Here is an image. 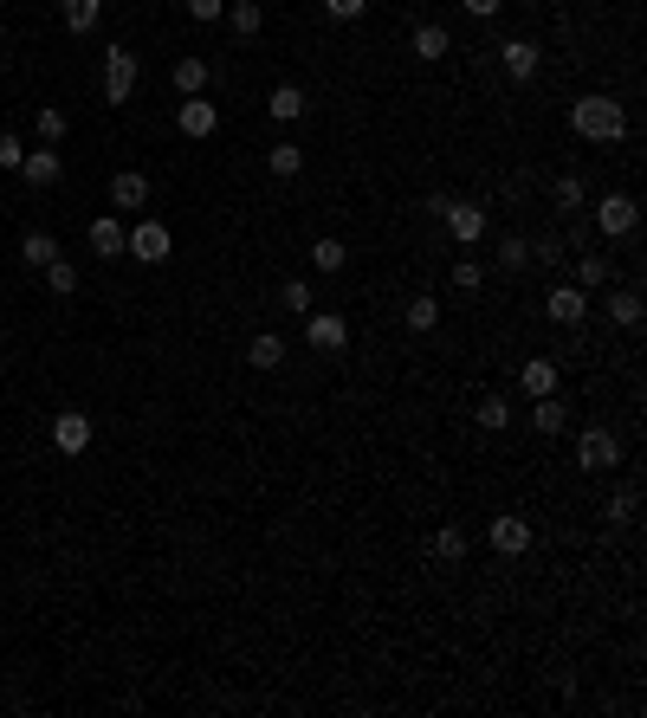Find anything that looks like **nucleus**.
I'll return each mask as SVG.
<instances>
[{
	"label": "nucleus",
	"mask_w": 647,
	"mask_h": 718,
	"mask_svg": "<svg viewBox=\"0 0 647 718\" xmlns=\"http://www.w3.org/2000/svg\"><path fill=\"white\" fill-rule=\"evenodd\" d=\"M499 266H505V272H525V266H531V240H518V233H512V240L499 246Z\"/></svg>",
	"instance_id": "obj_31"
},
{
	"label": "nucleus",
	"mask_w": 647,
	"mask_h": 718,
	"mask_svg": "<svg viewBox=\"0 0 647 718\" xmlns=\"http://www.w3.org/2000/svg\"><path fill=\"white\" fill-rule=\"evenodd\" d=\"M188 13H195V20H220V13H227V0H188Z\"/></svg>",
	"instance_id": "obj_41"
},
{
	"label": "nucleus",
	"mask_w": 647,
	"mask_h": 718,
	"mask_svg": "<svg viewBox=\"0 0 647 718\" xmlns=\"http://www.w3.org/2000/svg\"><path fill=\"white\" fill-rule=\"evenodd\" d=\"M544 311L557 317V324H583V285H550V298H544Z\"/></svg>",
	"instance_id": "obj_16"
},
{
	"label": "nucleus",
	"mask_w": 647,
	"mask_h": 718,
	"mask_svg": "<svg viewBox=\"0 0 647 718\" xmlns=\"http://www.w3.org/2000/svg\"><path fill=\"white\" fill-rule=\"evenodd\" d=\"M466 13H473V20H492V13H499V0H460Z\"/></svg>",
	"instance_id": "obj_43"
},
{
	"label": "nucleus",
	"mask_w": 647,
	"mask_h": 718,
	"mask_svg": "<svg viewBox=\"0 0 647 718\" xmlns=\"http://www.w3.org/2000/svg\"><path fill=\"white\" fill-rule=\"evenodd\" d=\"M453 285H460V292H479V285H486V266H479V259H453Z\"/></svg>",
	"instance_id": "obj_33"
},
{
	"label": "nucleus",
	"mask_w": 647,
	"mask_h": 718,
	"mask_svg": "<svg viewBox=\"0 0 647 718\" xmlns=\"http://www.w3.org/2000/svg\"><path fill=\"white\" fill-rule=\"evenodd\" d=\"M311 266H318V272H343V266H350V246H343V240H330V233H324V240L311 246Z\"/></svg>",
	"instance_id": "obj_26"
},
{
	"label": "nucleus",
	"mask_w": 647,
	"mask_h": 718,
	"mask_svg": "<svg viewBox=\"0 0 647 718\" xmlns=\"http://www.w3.org/2000/svg\"><path fill=\"white\" fill-rule=\"evenodd\" d=\"M479 427H486V434H499L505 421H512V408H505V395H486V402H479V414H473Z\"/></svg>",
	"instance_id": "obj_30"
},
{
	"label": "nucleus",
	"mask_w": 647,
	"mask_h": 718,
	"mask_svg": "<svg viewBox=\"0 0 647 718\" xmlns=\"http://www.w3.org/2000/svg\"><path fill=\"white\" fill-rule=\"evenodd\" d=\"M65 136V110L59 104H39V143H59Z\"/></svg>",
	"instance_id": "obj_34"
},
{
	"label": "nucleus",
	"mask_w": 647,
	"mask_h": 718,
	"mask_svg": "<svg viewBox=\"0 0 647 718\" xmlns=\"http://www.w3.org/2000/svg\"><path fill=\"white\" fill-rule=\"evenodd\" d=\"M434 324H440L434 298H408V330H434Z\"/></svg>",
	"instance_id": "obj_32"
},
{
	"label": "nucleus",
	"mask_w": 647,
	"mask_h": 718,
	"mask_svg": "<svg viewBox=\"0 0 647 718\" xmlns=\"http://www.w3.org/2000/svg\"><path fill=\"white\" fill-rule=\"evenodd\" d=\"M563 421H570V408H563L557 395H538V408H531V427H538V434H563Z\"/></svg>",
	"instance_id": "obj_24"
},
{
	"label": "nucleus",
	"mask_w": 647,
	"mask_h": 718,
	"mask_svg": "<svg viewBox=\"0 0 647 718\" xmlns=\"http://www.w3.org/2000/svg\"><path fill=\"white\" fill-rule=\"evenodd\" d=\"M279 305H285V311H311V285H305V279H285Z\"/></svg>",
	"instance_id": "obj_37"
},
{
	"label": "nucleus",
	"mask_w": 647,
	"mask_h": 718,
	"mask_svg": "<svg viewBox=\"0 0 647 718\" xmlns=\"http://www.w3.org/2000/svg\"><path fill=\"white\" fill-rule=\"evenodd\" d=\"M220 20H227L240 39H259V26H266V7H259V0H233V7L220 13Z\"/></svg>",
	"instance_id": "obj_20"
},
{
	"label": "nucleus",
	"mask_w": 647,
	"mask_h": 718,
	"mask_svg": "<svg viewBox=\"0 0 647 718\" xmlns=\"http://www.w3.org/2000/svg\"><path fill=\"white\" fill-rule=\"evenodd\" d=\"M246 363H253L259 376H272V369L285 363V337H279V330H259V337L246 343Z\"/></svg>",
	"instance_id": "obj_15"
},
{
	"label": "nucleus",
	"mask_w": 647,
	"mask_h": 718,
	"mask_svg": "<svg viewBox=\"0 0 647 718\" xmlns=\"http://www.w3.org/2000/svg\"><path fill=\"white\" fill-rule=\"evenodd\" d=\"M550 201H557V207H583V182H576V175H557Z\"/></svg>",
	"instance_id": "obj_36"
},
{
	"label": "nucleus",
	"mask_w": 647,
	"mask_h": 718,
	"mask_svg": "<svg viewBox=\"0 0 647 718\" xmlns=\"http://www.w3.org/2000/svg\"><path fill=\"white\" fill-rule=\"evenodd\" d=\"M169 227H162V220H136L130 227V240H123V253L130 259H143V266H162V259H169Z\"/></svg>",
	"instance_id": "obj_5"
},
{
	"label": "nucleus",
	"mask_w": 647,
	"mask_h": 718,
	"mask_svg": "<svg viewBox=\"0 0 647 718\" xmlns=\"http://www.w3.org/2000/svg\"><path fill=\"white\" fill-rule=\"evenodd\" d=\"M499 59H505V78H512V85H531V78H538V46H531V39H505Z\"/></svg>",
	"instance_id": "obj_11"
},
{
	"label": "nucleus",
	"mask_w": 647,
	"mask_h": 718,
	"mask_svg": "<svg viewBox=\"0 0 647 718\" xmlns=\"http://www.w3.org/2000/svg\"><path fill=\"white\" fill-rule=\"evenodd\" d=\"M59 20L72 26V33H91V26L104 20V0H59Z\"/></svg>",
	"instance_id": "obj_21"
},
{
	"label": "nucleus",
	"mask_w": 647,
	"mask_h": 718,
	"mask_svg": "<svg viewBox=\"0 0 647 718\" xmlns=\"http://www.w3.org/2000/svg\"><path fill=\"white\" fill-rule=\"evenodd\" d=\"M46 285H52L59 298H72V292H78V266H72V259H52V266H46Z\"/></svg>",
	"instance_id": "obj_29"
},
{
	"label": "nucleus",
	"mask_w": 647,
	"mask_h": 718,
	"mask_svg": "<svg viewBox=\"0 0 647 718\" xmlns=\"http://www.w3.org/2000/svg\"><path fill=\"white\" fill-rule=\"evenodd\" d=\"M169 78H175V91H182V98H201L214 72H208V59H195V52H188V59H175V72H169Z\"/></svg>",
	"instance_id": "obj_19"
},
{
	"label": "nucleus",
	"mask_w": 647,
	"mask_h": 718,
	"mask_svg": "<svg viewBox=\"0 0 647 718\" xmlns=\"http://www.w3.org/2000/svg\"><path fill=\"white\" fill-rule=\"evenodd\" d=\"M318 7L330 13V20H363V13H369V0H318Z\"/></svg>",
	"instance_id": "obj_38"
},
{
	"label": "nucleus",
	"mask_w": 647,
	"mask_h": 718,
	"mask_svg": "<svg viewBox=\"0 0 647 718\" xmlns=\"http://www.w3.org/2000/svg\"><path fill=\"white\" fill-rule=\"evenodd\" d=\"M518 382H525L531 402H538V395H557V356H531V363L518 369Z\"/></svg>",
	"instance_id": "obj_17"
},
{
	"label": "nucleus",
	"mask_w": 647,
	"mask_h": 718,
	"mask_svg": "<svg viewBox=\"0 0 647 718\" xmlns=\"http://www.w3.org/2000/svg\"><path fill=\"white\" fill-rule=\"evenodd\" d=\"M570 130L583 136V143H622L628 136V110L609 98V91H589V98L570 104Z\"/></svg>",
	"instance_id": "obj_1"
},
{
	"label": "nucleus",
	"mask_w": 647,
	"mask_h": 718,
	"mask_svg": "<svg viewBox=\"0 0 647 718\" xmlns=\"http://www.w3.org/2000/svg\"><path fill=\"white\" fill-rule=\"evenodd\" d=\"M20 175H26V182H33V188H52V182H59V175H65V162H59V149H52V143H39V149H26V162H20Z\"/></svg>",
	"instance_id": "obj_12"
},
{
	"label": "nucleus",
	"mask_w": 647,
	"mask_h": 718,
	"mask_svg": "<svg viewBox=\"0 0 647 718\" xmlns=\"http://www.w3.org/2000/svg\"><path fill=\"white\" fill-rule=\"evenodd\" d=\"M20 259H26L33 272H46L52 259H59V240H52V233H26V240H20Z\"/></svg>",
	"instance_id": "obj_23"
},
{
	"label": "nucleus",
	"mask_w": 647,
	"mask_h": 718,
	"mask_svg": "<svg viewBox=\"0 0 647 718\" xmlns=\"http://www.w3.org/2000/svg\"><path fill=\"white\" fill-rule=\"evenodd\" d=\"M175 130L201 143V136H214V130H220V110H214L208 98H182V110H175Z\"/></svg>",
	"instance_id": "obj_9"
},
{
	"label": "nucleus",
	"mask_w": 647,
	"mask_h": 718,
	"mask_svg": "<svg viewBox=\"0 0 647 718\" xmlns=\"http://www.w3.org/2000/svg\"><path fill=\"white\" fill-rule=\"evenodd\" d=\"M20 162H26L20 136H7V130H0V169H20Z\"/></svg>",
	"instance_id": "obj_39"
},
{
	"label": "nucleus",
	"mask_w": 647,
	"mask_h": 718,
	"mask_svg": "<svg viewBox=\"0 0 647 718\" xmlns=\"http://www.w3.org/2000/svg\"><path fill=\"white\" fill-rule=\"evenodd\" d=\"M143 201H149V175H143V169H123L117 182H110V207H123V214H136Z\"/></svg>",
	"instance_id": "obj_14"
},
{
	"label": "nucleus",
	"mask_w": 647,
	"mask_h": 718,
	"mask_svg": "<svg viewBox=\"0 0 647 718\" xmlns=\"http://www.w3.org/2000/svg\"><path fill=\"white\" fill-rule=\"evenodd\" d=\"M609 317L622 330H641V292H628V285H622V292H609Z\"/></svg>",
	"instance_id": "obj_25"
},
{
	"label": "nucleus",
	"mask_w": 647,
	"mask_h": 718,
	"mask_svg": "<svg viewBox=\"0 0 647 718\" xmlns=\"http://www.w3.org/2000/svg\"><path fill=\"white\" fill-rule=\"evenodd\" d=\"M538 259H550V266H557V240H550V233H544V240H531V266H538Z\"/></svg>",
	"instance_id": "obj_42"
},
{
	"label": "nucleus",
	"mask_w": 647,
	"mask_h": 718,
	"mask_svg": "<svg viewBox=\"0 0 647 718\" xmlns=\"http://www.w3.org/2000/svg\"><path fill=\"white\" fill-rule=\"evenodd\" d=\"M440 220H447V233L460 246H479L486 240V207H473V201H447L440 207Z\"/></svg>",
	"instance_id": "obj_6"
},
{
	"label": "nucleus",
	"mask_w": 647,
	"mask_h": 718,
	"mask_svg": "<svg viewBox=\"0 0 647 718\" xmlns=\"http://www.w3.org/2000/svg\"><path fill=\"white\" fill-rule=\"evenodd\" d=\"M266 110H272V123H298V117H305V91H298V85H279V91L266 98Z\"/></svg>",
	"instance_id": "obj_22"
},
{
	"label": "nucleus",
	"mask_w": 647,
	"mask_h": 718,
	"mask_svg": "<svg viewBox=\"0 0 647 718\" xmlns=\"http://www.w3.org/2000/svg\"><path fill=\"white\" fill-rule=\"evenodd\" d=\"M52 447H59V453H85L91 447V414L65 408L59 421H52Z\"/></svg>",
	"instance_id": "obj_10"
},
{
	"label": "nucleus",
	"mask_w": 647,
	"mask_h": 718,
	"mask_svg": "<svg viewBox=\"0 0 647 718\" xmlns=\"http://www.w3.org/2000/svg\"><path fill=\"white\" fill-rule=\"evenodd\" d=\"M492 550H499V557H525V550H531V518H512V512H505V518H492Z\"/></svg>",
	"instance_id": "obj_8"
},
{
	"label": "nucleus",
	"mask_w": 647,
	"mask_h": 718,
	"mask_svg": "<svg viewBox=\"0 0 647 718\" xmlns=\"http://www.w3.org/2000/svg\"><path fill=\"white\" fill-rule=\"evenodd\" d=\"M576 466H583V473H609V466H622V440H615L609 427H583V434H576Z\"/></svg>",
	"instance_id": "obj_2"
},
{
	"label": "nucleus",
	"mask_w": 647,
	"mask_h": 718,
	"mask_svg": "<svg viewBox=\"0 0 647 718\" xmlns=\"http://www.w3.org/2000/svg\"><path fill=\"white\" fill-rule=\"evenodd\" d=\"M434 550H440V557H453V563H460V557H466V531H460V524L434 531Z\"/></svg>",
	"instance_id": "obj_35"
},
{
	"label": "nucleus",
	"mask_w": 647,
	"mask_h": 718,
	"mask_svg": "<svg viewBox=\"0 0 647 718\" xmlns=\"http://www.w3.org/2000/svg\"><path fill=\"white\" fill-rule=\"evenodd\" d=\"M305 343H311V350H324V356H337L343 343H350V324H343L337 311H311V324H305Z\"/></svg>",
	"instance_id": "obj_7"
},
{
	"label": "nucleus",
	"mask_w": 647,
	"mask_h": 718,
	"mask_svg": "<svg viewBox=\"0 0 647 718\" xmlns=\"http://www.w3.org/2000/svg\"><path fill=\"white\" fill-rule=\"evenodd\" d=\"M123 240H130V227H123L117 214H98V220H91V253H98V259H117Z\"/></svg>",
	"instance_id": "obj_13"
},
{
	"label": "nucleus",
	"mask_w": 647,
	"mask_h": 718,
	"mask_svg": "<svg viewBox=\"0 0 647 718\" xmlns=\"http://www.w3.org/2000/svg\"><path fill=\"white\" fill-rule=\"evenodd\" d=\"M130 91H136V52L110 46L104 52V104H130Z\"/></svg>",
	"instance_id": "obj_4"
},
{
	"label": "nucleus",
	"mask_w": 647,
	"mask_h": 718,
	"mask_svg": "<svg viewBox=\"0 0 647 718\" xmlns=\"http://www.w3.org/2000/svg\"><path fill=\"white\" fill-rule=\"evenodd\" d=\"M570 285H583V292H602L609 285V259H576V279Z\"/></svg>",
	"instance_id": "obj_28"
},
{
	"label": "nucleus",
	"mask_w": 647,
	"mask_h": 718,
	"mask_svg": "<svg viewBox=\"0 0 647 718\" xmlns=\"http://www.w3.org/2000/svg\"><path fill=\"white\" fill-rule=\"evenodd\" d=\"M602 518H615V524H622V518H635V486H628V492H615V499H609V512H602Z\"/></svg>",
	"instance_id": "obj_40"
},
{
	"label": "nucleus",
	"mask_w": 647,
	"mask_h": 718,
	"mask_svg": "<svg viewBox=\"0 0 647 718\" xmlns=\"http://www.w3.org/2000/svg\"><path fill=\"white\" fill-rule=\"evenodd\" d=\"M635 227H641V201H635V195H622V188H615V195L596 201V233H609V240H628Z\"/></svg>",
	"instance_id": "obj_3"
},
{
	"label": "nucleus",
	"mask_w": 647,
	"mask_h": 718,
	"mask_svg": "<svg viewBox=\"0 0 647 718\" xmlns=\"http://www.w3.org/2000/svg\"><path fill=\"white\" fill-rule=\"evenodd\" d=\"M447 52H453V33H447V26H440V20H428V26H415V59H421V65L447 59Z\"/></svg>",
	"instance_id": "obj_18"
},
{
	"label": "nucleus",
	"mask_w": 647,
	"mask_h": 718,
	"mask_svg": "<svg viewBox=\"0 0 647 718\" xmlns=\"http://www.w3.org/2000/svg\"><path fill=\"white\" fill-rule=\"evenodd\" d=\"M266 169H272V175H285V182H292V175L305 169V156H298V143H272V149H266Z\"/></svg>",
	"instance_id": "obj_27"
}]
</instances>
